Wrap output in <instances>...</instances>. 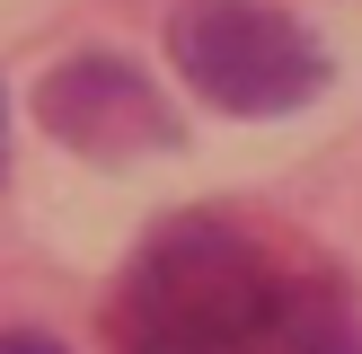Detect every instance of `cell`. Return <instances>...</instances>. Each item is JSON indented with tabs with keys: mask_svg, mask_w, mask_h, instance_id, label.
Listing matches in <instances>:
<instances>
[{
	"mask_svg": "<svg viewBox=\"0 0 362 354\" xmlns=\"http://www.w3.org/2000/svg\"><path fill=\"white\" fill-rule=\"evenodd\" d=\"M310 283L318 275H283L265 239L194 212L133 257L115 292V346L124 354H292V319Z\"/></svg>",
	"mask_w": 362,
	"mask_h": 354,
	"instance_id": "1",
	"label": "cell"
},
{
	"mask_svg": "<svg viewBox=\"0 0 362 354\" xmlns=\"http://www.w3.org/2000/svg\"><path fill=\"white\" fill-rule=\"evenodd\" d=\"M168 62L221 115H292L327 88V45L265 0H186L168 18Z\"/></svg>",
	"mask_w": 362,
	"mask_h": 354,
	"instance_id": "2",
	"label": "cell"
},
{
	"mask_svg": "<svg viewBox=\"0 0 362 354\" xmlns=\"http://www.w3.org/2000/svg\"><path fill=\"white\" fill-rule=\"evenodd\" d=\"M35 115H45V133L62 142V151L106 159V169H115V159H151V151L177 142L168 98H159L124 53H71V62H53L45 88H35Z\"/></svg>",
	"mask_w": 362,
	"mask_h": 354,
	"instance_id": "3",
	"label": "cell"
},
{
	"mask_svg": "<svg viewBox=\"0 0 362 354\" xmlns=\"http://www.w3.org/2000/svg\"><path fill=\"white\" fill-rule=\"evenodd\" d=\"M0 354H71V346L45 336V328H0Z\"/></svg>",
	"mask_w": 362,
	"mask_h": 354,
	"instance_id": "4",
	"label": "cell"
},
{
	"mask_svg": "<svg viewBox=\"0 0 362 354\" xmlns=\"http://www.w3.org/2000/svg\"><path fill=\"white\" fill-rule=\"evenodd\" d=\"M0 169H9V98H0Z\"/></svg>",
	"mask_w": 362,
	"mask_h": 354,
	"instance_id": "5",
	"label": "cell"
}]
</instances>
